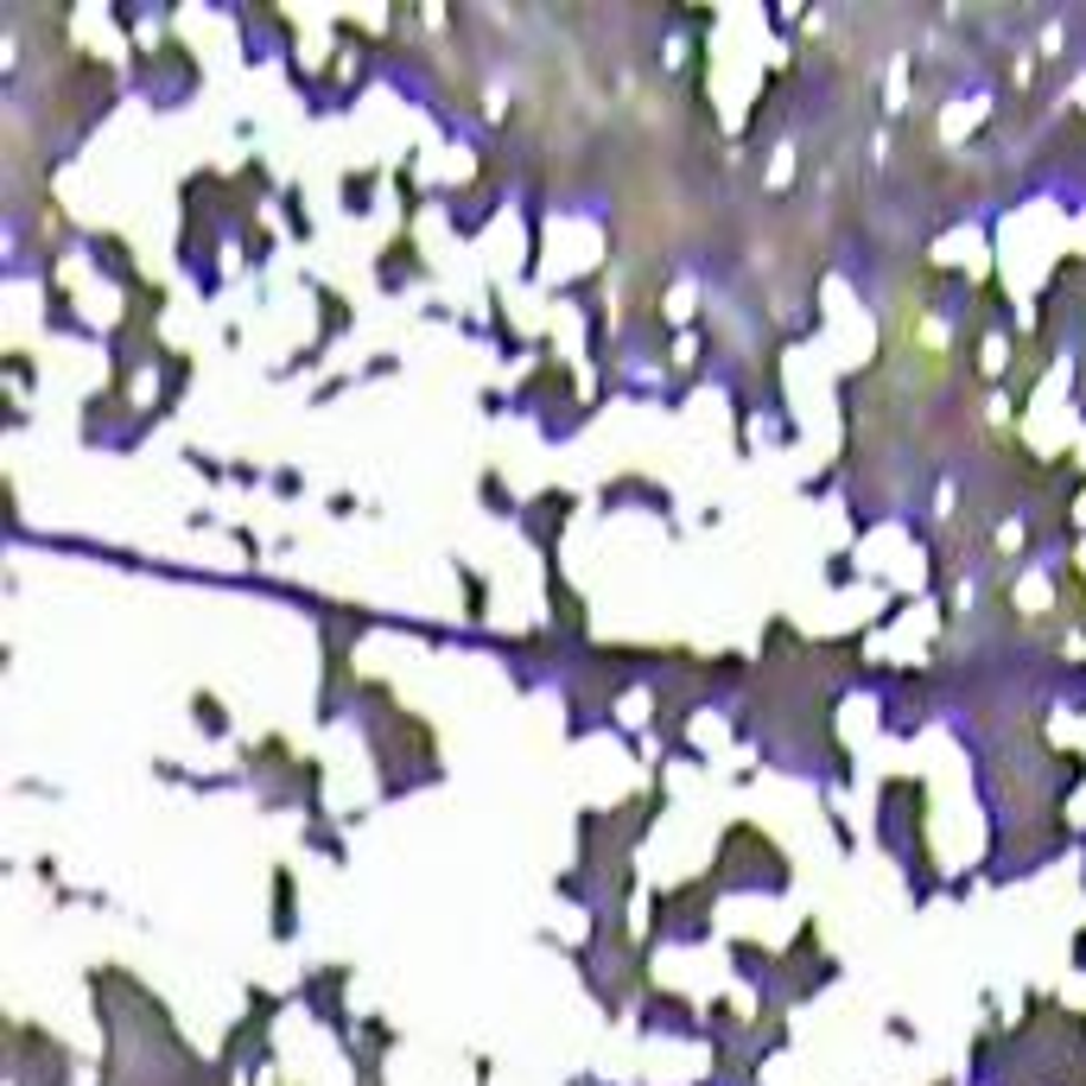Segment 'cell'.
Returning a JSON list of instances; mask_svg holds the SVG:
<instances>
[{"mask_svg":"<svg viewBox=\"0 0 1086 1086\" xmlns=\"http://www.w3.org/2000/svg\"><path fill=\"white\" fill-rule=\"evenodd\" d=\"M572 509H579V496H572V490H541V496H534V509H521V521H527V534H534V546H541L546 560H553V541L566 534Z\"/></svg>","mask_w":1086,"mask_h":1086,"instance_id":"6da1fadb","label":"cell"},{"mask_svg":"<svg viewBox=\"0 0 1086 1086\" xmlns=\"http://www.w3.org/2000/svg\"><path fill=\"white\" fill-rule=\"evenodd\" d=\"M401 268H408L413 280H426V273H432L426 261H420V242H413L408 229H401V235H394V242L382 249V261H375V273H382V286H388V293L401 286Z\"/></svg>","mask_w":1086,"mask_h":1086,"instance_id":"7a4b0ae2","label":"cell"},{"mask_svg":"<svg viewBox=\"0 0 1086 1086\" xmlns=\"http://www.w3.org/2000/svg\"><path fill=\"white\" fill-rule=\"evenodd\" d=\"M375 179H382V165H369V172H343V210H350V217L375 210V204H369V198H375Z\"/></svg>","mask_w":1086,"mask_h":1086,"instance_id":"3957f363","label":"cell"},{"mask_svg":"<svg viewBox=\"0 0 1086 1086\" xmlns=\"http://www.w3.org/2000/svg\"><path fill=\"white\" fill-rule=\"evenodd\" d=\"M242 249H249V268H268V249H273V229L249 223L242 229Z\"/></svg>","mask_w":1086,"mask_h":1086,"instance_id":"5b68a950","label":"cell"},{"mask_svg":"<svg viewBox=\"0 0 1086 1086\" xmlns=\"http://www.w3.org/2000/svg\"><path fill=\"white\" fill-rule=\"evenodd\" d=\"M280 204H286V223H293V235H305V242H312V217H305V198H299V191H280Z\"/></svg>","mask_w":1086,"mask_h":1086,"instance_id":"8992f818","label":"cell"},{"mask_svg":"<svg viewBox=\"0 0 1086 1086\" xmlns=\"http://www.w3.org/2000/svg\"><path fill=\"white\" fill-rule=\"evenodd\" d=\"M191 718H198V731L204 737H229V712L217 693H191Z\"/></svg>","mask_w":1086,"mask_h":1086,"instance_id":"277c9868","label":"cell"}]
</instances>
